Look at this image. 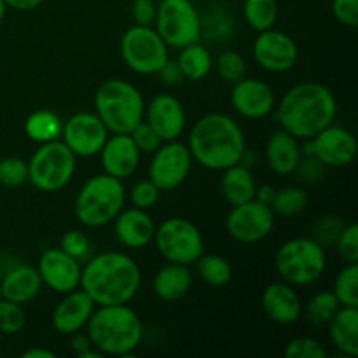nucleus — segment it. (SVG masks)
<instances>
[{"label": "nucleus", "instance_id": "obj_1", "mask_svg": "<svg viewBox=\"0 0 358 358\" xmlns=\"http://www.w3.org/2000/svg\"><path fill=\"white\" fill-rule=\"evenodd\" d=\"M142 285L138 264L122 252L94 255L80 273V289L96 306L128 304Z\"/></svg>", "mask_w": 358, "mask_h": 358}, {"label": "nucleus", "instance_id": "obj_2", "mask_svg": "<svg viewBox=\"0 0 358 358\" xmlns=\"http://www.w3.org/2000/svg\"><path fill=\"white\" fill-rule=\"evenodd\" d=\"M338 115L334 93L320 83H301L287 91L276 107L282 129L299 140H311Z\"/></svg>", "mask_w": 358, "mask_h": 358}, {"label": "nucleus", "instance_id": "obj_3", "mask_svg": "<svg viewBox=\"0 0 358 358\" xmlns=\"http://www.w3.org/2000/svg\"><path fill=\"white\" fill-rule=\"evenodd\" d=\"M187 147L192 161L212 171H224L243 159L247 142L231 115L212 112L194 122Z\"/></svg>", "mask_w": 358, "mask_h": 358}, {"label": "nucleus", "instance_id": "obj_4", "mask_svg": "<svg viewBox=\"0 0 358 358\" xmlns=\"http://www.w3.org/2000/svg\"><path fill=\"white\" fill-rule=\"evenodd\" d=\"M86 329L91 345L101 355H131L143 338L142 320L128 304L94 308Z\"/></svg>", "mask_w": 358, "mask_h": 358}, {"label": "nucleus", "instance_id": "obj_5", "mask_svg": "<svg viewBox=\"0 0 358 358\" xmlns=\"http://www.w3.org/2000/svg\"><path fill=\"white\" fill-rule=\"evenodd\" d=\"M94 114L108 133H131L145 117V101L138 87L122 79H107L94 93Z\"/></svg>", "mask_w": 358, "mask_h": 358}, {"label": "nucleus", "instance_id": "obj_6", "mask_svg": "<svg viewBox=\"0 0 358 358\" xmlns=\"http://www.w3.org/2000/svg\"><path fill=\"white\" fill-rule=\"evenodd\" d=\"M126 189L107 173L90 178L76 198V215L86 227H103L124 208Z\"/></svg>", "mask_w": 358, "mask_h": 358}, {"label": "nucleus", "instance_id": "obj_7", "mask_svg": "<svg viewBox=\"0 0 358 358\" xmlns=\"http://www.w3.org/2000/svg\"><path fill=\"white\" fill-rule=\"evenodd\" d=\"M276 273L294 287H306L322 278L327 268V254L315 238H292L275 255Z\"/></svg>", "mask_w": 358, "mask_h": 358}, {"label": "nucleus", "instance_id": "obj_8", "mask_svg": "<svg viewBox=\"0 0 358 358\" xmlns=\"http://www.w3.org/2000/svg\"><path fill=\"white\" fill-rule=\"evenodd\" d=\"M77 168V156L63 140L41 143L28 161V182L41 192H56L70 184Z\"/></svg>", "mask_w": 358, "mask_h": 358}, {"label": "nucleus", "instance_id": "obj_9", "mask_svg": "<svg viewBox=\"0 0 358 358\" xmlns=\"http://www.w3.org/2000/svg\"><path fill=\"white\" fill-rule=\"evenodd\" d=\"M154 243L157 252L175 264L191 266L205 254L203 234L191 220L184 217H170L156 227Z\"/></svg>", "mask_w": 358, "mask_h": 358}, {"label": "nucleus", "instance_id": "obj_10", "mask_svg": "<svg viewBox=\"0 0 358 358\" xmlns=\"http://www.w3.org/2000/svg\"><path fill=\"white\" fill-rule=\"evenodd\" d=\"M121 55L129 70L140 76H156L170 59L168 45L152 27L133 24L121 37Z\"/></svg>", "mask_w": 358, "mask_h": 358}, {"label": "nucleus", "instance_id": "obj_11", "mask_svg": "<svg viewBox=\"0 0 358 358\" xmlns=\"http://www.w3.org/2000/svg\"><path fill=\"white\" fill-rule=\"evenodd\" d=\"M154 30L168 48L182 49L201 38V17L191 0H161Z\"/></svg>", "mask_w": 358, "mask_h": 358}, {"label": "nucleus", "instance_id": "obj_12", "mask_svg": "<svg viewBox=\"0 0 358 358\" xmlns=\"http://www.w3.org/2000/svg\"><path fill=\"white\" fill-rule=\"evenodd\" d=\"M275 213L271 206L259 199H250L241 205L231 206L226 219V229L238 243H259L275 229Z\"/></svg>", "mask_w": 358, "mask_h": 358}, {"label": "nucleus", "instance_id": "obj_13", "mask_svg": "<svg viewBox=\"0 0 358 358\" xmlns=\"http://www.w3.org/2000/svg\"><path fill=\"white\" fill-rule=\"evenodd\" d=\"M192 168V156L189 147L178 140L163 142L152 154L149 166V178L161 191H173L180 187Z\"/></svg>", "mask_w": 358, "mask_h": 358}, {"label": "nucleus", "instance_id": "obj_14", "mask_svg": "<svg viewBox=\"0 0 358 358\" xmlns=\"http://www.w3.org/2000/svg\"><path fill=\"white\" fill-rule=\"evenodd\" d=\"M108 138V129L94 112H79L63 122L62 140L77 157L100 154Z\"/></svg>", "mask_w": 358, "mask_h": 358}, {"label": "nucleus", "instance_id": "obj_15", "mask_svg": "<svg viewBox=\"0 0 358 358\" xmlns=\"http://www.w3.org/2000/svg\"><path fill=\"white\" fill-rule=\"evenodd\" d=\"M252 52L257 65L271 73L289 72L299 59V48L296 41L289 34L275 28L259 31Z\"/></svg>", "mask_w": 358, "mask_h": 358}, {"label": "nucleus", "instance_id": "obj_16", "mask_svg": "<svg viewBox=\"0 0 358 358\" xmlns=\"http://www.w3.org/2000/svg\"><path fill=\"white\" fill-rule=\"evenodd\" d=\"M357 150L355 135L343 126H336L334 122L311 138V154L324 166H350L355 161Z\"/></svg>", "mask_w": 358, "mask_h": 358}, {"label": "nucleus", "instance_id": "obj_17", "mask_svg": "<svg viewBox=\"0 0 358 358\" xmlns=\"http://www.w3.org/2000/svg\"><path fill=\"white\" fill-rule=\"evenodd\" d=\"M37 271L41 275L42 285L49 287L58 294H69L80 287L79 261L70 257L62 248H49L38 259Z\"/></svg>", "mask_w": 358, "mask_h": 358}, {"label": "nucleus", "instance_id": "obj_18", "mask_svg": "<svg viewBox=\"0 0 358 358\" xmlns=\"http://www.w3.org/2000/svg\"><path fill=\"white\" fill-rule=\"evenodd\" d=\"M231 103L234 110L245 119H264L275 110V91L264 80L254 77H243L233 84Z\"/></svg>", "mask_w": 358, "mask_h": 358}, {"label": "nucleus", "instance_id": "obj_19", "mask_svg": "<svg viewBox=\"0 0 358 358\" xmlns=\"http://www.w3.org/2000/svg\"><path fill=\"white\" fill-rule=\"evenodd\" d=\"M145 119L163 142L178 140L185 129V110L180 100L171 94L161 93L145 107Z\"/></svg>", "mask_w": 358, "mask_h": 358}, {"label": "nucleus", "instance_id": "obj_20", "mask_svg": "<svg viewBox=\"0 0 358 358\" xmlns=\"http://www.w3.org/2000/svg\"><path fill=\"white\" fill-rule=\"evenodd\" d=\"M101 166L110 177L128 178L136 171L140 164V150L128 133H112L100 150Z\"/></svg>", "mask_w": 358, "mask_h": 358}, {"label": "nucleus", "instance_id": "obj_21", "mask_svg": "<svg viewBox=\"0 0 358 358\" xmlns=\"http://www.w3.org/2000/svg\"><path fill=\"white\" fill-rule=\"evenodd\" d=\"M63 296L65 297L56 304L52 311L51 322L56 332L63 336H72L86 327L96 304L80 287Z\"/></svg>", "mask_w": 358, "mask_h": 358}, {"label": "nucleus", "instance_id": "obj_22", "mask_svg": "<svg viewBox=\"0 0 358 358\" xmlns=\"http://www.w3.org/2000/svg\"><path fill=\"white\" fill-rule=\"evenodd\" d=\"M262 310L269 320L280 325H292L303 317V301L296 287L287 282L271 283L262 292Z\"/></svg>", "mask_w": 358, "mask_h": 358}, {"label": "nucleus", "instance_id": "obj_23", "mask_svg": "<svg viewBox=\"0 0 358 358\" xmlns=\"http://www.w3.org/2000/svg\"><path fill=\"white\" fill-rule=\"evenodd\" d=\"M266 161L269 170L280 177H287L297 171V166L303 161L299 138L282 128L273 131L266 143Z\"/></svg>", "mask_w": 358, "mask_h": 358}, {"label": "nucleus", "instance_id": "obj_24", "mask_svg": "<svg viewBox=\"0 0 358 358\" xmlns=\"http://www.w3.org/2000/svg\"><path fill=\"white\" fill-rule=\"evenodd\" d=\"M114 220L115 236L124 247L140 250L154 240L156 224H154L152 217L147 213V210L135 208V206L128 210L122 208Z\"/></svg>", "mask_w": 358, "mask_h": 358}, {"label": "nucleus", "instance_id": "obj_25", "mask_svg": "<svg viewBox=\"0 0 358 358\" xmlns=\"http://www.w3.org/2000/svg\"><path fill=\"white\" fill-rule=\"evenodd\" d=\"M41 290L42 280L37 268H34V266H16L10 271H7L6 276L0 280V296H2V299L21 304V306L31 303L41 294Z\"/></svg>", "mask_w": 358, "mask_h": 358}, {"label": "nucleus", "instance_id": "obj_26", "mask_svg": "<svg viewBox=\"0 0 358 358\" xmlns=\"http://www.w3.org/2000/svg\"><path fill=\"white\" fill-rule=\"evenodd\" d=\"M192 287V275L189 266L168 262L154 275V294L164 303H175L182 299Z\"/></svg>", "mask_w": 358, "mask_h": 358}, {"label": "nucleus", "instance_id": "obj_27", "mask_svg": "<svg viewBox=\"0 0 358 358\" xmlns=\"http://www.w3.org/2000/svg\"><path fill=\"white\" fill-rule=\"evenodd\" d=\"M327 325L332 345L346 357H358V308L341 306Z\"/></svg>", "mask_w": 358, "mask_h": 358}, {"label": "nucleus", "instance_id": "obj_28", "mask_svg": "<svg viewBox=\"0 0 358 358\" xmlns=\"http://www.w3.org/2000/svg\"><path fill=\"white\" fill-rule=\"evenodd\" d=\"M220 189H222L224 199L231 206H236L255 198L257 184H255L252 171L238 163L224 170L222 178H220Z\"/></svg>", "mask_w": 358, "mask_h": 358}, {"label": "nucleus", "instance_id": "obj_29", "mask_svg": "<svg viewBox=\"0 0 358 358\" xmlns=\"http://www.w3.org/2000/svg\"><path fill=\"white\" fill-rule=\"evenodd\" d=\"M177 65L180 69L184 79L201 80L212 70L213 58L205 45H201L199 42H194V44H189L180 49Z\"/></svg>", "mask_w": 358, "mask_h": 358}, {"label": "nucleus", "instance_id": "obj_30", "mask_svg": "<svg viewBox=\"0 0 358 358\" xmlns=\"http://www.w3.org/2000/svg\"><path fill=\"white\" fill-rule=\"evenodd\" d=\"M63 121L58 114L51 110H35L28 115L24 121V133L30 140L37 143L52 142V140L62 138Z\"/></svg>", "mask_w": 358, "mask_h": 358}, {"label": "nucleus", "instance_id": "obj_31", "mask_svg": "<svg viewBox=\"0 0 358 358\" xmlns=\"http://www.w3.org/2000/svg\"><path fill=\"white\" fill-rule=\"evenodd\" d=\"M198 275L206 285L210 287H224L233 280V266L229 264L226 257L217 254H203L194 262Z\"/></svg>", "mask_w": 358, "mask_h": 358}, {"label": "nucleus", "instance_id": "obj_32", "mask_svg": "<svg viewBox=\"0 0 358 358\" xmlns=\"http://www.w3.org/2000/svg\"><path fill=\"white\" fill-rule=\"evenodd\" d=\"M269 206H271L275 217L292 219L304 212V208L308 206V194L301 187H283L280 191H275Z\"/></svg>", "mask_w": 358, "mask_h": 358}, {"label": "nucleus", "instance_id": "obj_33", "mask_svg": "<svg viewBox=\"0 0 358 358\" xmlns=\"http://www.w3.org/2000/svg\"><path fill=\"white\" fill-rule=\"evenodd\" d=\"M243 16L254 30H269L275 27L278 20V2L276 0H245Z\"/></svg>", "mask_w": 358, "mask_h": 358}, {"label": "nucleus", "instance_id": "obj_34", "mask_svg": "<svg viewBox=\"0 0 358 358\" xmlns=\"http://www.w3.org/2000/svg\"><path fill=\"white\" fill-rule=\"evenodd\" d=\"M341 308L338 297L331 290H324L318 292L310 299L306 308H303L304 315H306L308 322L313 325H327L332 320L338 310Z\"/></svg>", "mask_w": 358, "mask_h": 358}, {"label": "nucleus", "instance_id": "obj_35", "mask_svg": "<svg viewBox=\"0 0 358 358\" xmlns=\"http://www.w3.org/2000/svg\"><path fill=\"white\" fill-rule=\"evenodd\" d=\"M334 296L346 308H358V262L346 264L334 282Z\"/></svg>", "mask_w": 358, "mask_h": 358}, {"label": "nucleus", "instance_id": "obj_36", "mask_svg": "<svg viewBox=\"0 0 358 358\" xmlns=\"http://www.w3.org/2000/svg\"><path fill=\"white\" fill-rule=\"evenodd\" d=\"M213 65H215L220 79L224 83L231 84V86L234 83H238V80L243 79V77H247V59L243 58L241 52L233 51V49H227V51L220 52L219 58H217V62Z\"/></svg>", "mask_w": 358, "mask_h": 358}, {"label": "nucleus", "instance_id": "obj_37", "mask_svg": "<svg viewBox=\"0 0 358 358\" xmlns=\"http://www.w3.org/2000/svg\"><path fill=\"white\" fill-rule=\"evenodd\" d=\"M28 182V163L21 157H2L0 159V185L3 187H20Z\"/></svg>", "mask_w": 358, "mask_h": 358}, {"label": "nucleus", "instance_id": "obj_38", "mask_svg": "<svg viewBox=\"0 0 358 358\" xmlns=\"http://www.w3.org/2000/svg\"><path fill=\"white\" fill-rule=\"evenodd\" d=\"M24 322L27 317L21 304L0 299V334H17L23 331Z\"/></svg>", "mask_w": 358, "mask_h": 358}, {"label": "nucleus", "instance_id": "obj_39", "mask_svg": "<svg viewBox=\"0 0 358 358\" xmlns=\"http://www.w3.org/2000/svg\"><path fill=\"white\" fill-rule=\"evenodd\" d=\"M283 355L287 358H327V350L317 339L301 336L287 345Z\"/></svg>", "mask_w": 358, "mask_h": 358}, {"label": "nucleus", "instance_id": "obj_40", "mask_svg": "<svg viewBox=\"0 0 358 358\" xmlns=\"http://www.w3.org/2000/svg\"><path fill=\"white\" fill-rule=\"evenodd\" d=\"M336 250L346 264L358 262V226L355 222L343 227L338 240H336Z\"/></svg>", "mask_w": 358, "mask_h": 358}, {"label": "nucleus", "instance_id": "obj_41", "mask_svg": "<svg viewBox=\"0 0 358 358\" xmlns=\"http://www.w3.org/2000/svg\"><path fill=\"white\" fill-rule=\"evenodd\" d=\"M129 135H131L135 145L138 147L140 154H154L159 149L161 143H163L161 136L154 131V128L145 121V119H143L140 124H136L135 129H133Z\"/></svg>", "mask_w": 358, "mask_h": 358}, {"label": "nucleus", "instance_id": "obj_42", "mask_svg": "<svg viewBox=\"0 0 358 358\" xmlns=\"http://www.w3.org/2000/svg\"><path fill=\"white\" fill-rule=\"evenodd\" d=\"M159 196H161V189L157 187L150 178L136 182L131 189V203L135 208H142V210L152 208V206L159 201Z\"/></svg>", "mask_w": 358, "mask_h": 358}, {"label": "nucleus", "instance_id": "obj_43", "mask_svg": "<svg viewBox=\"0 0 358 358\" xmlns=\"http://www.w3.org/2000/svg\"><path fill=\"white\" fill-rule=\"evenodd\" d=\"M59 248H62L63 252H66L70 257L80 261V259H84L87 254H90L91 245H90V240H87L86 234L80 233V231H77V229H70L62 236Z\"/></svg>", "mask_w": 358, "mask_h": 358}, {"label": "nucleus", "instance_id": "obj_44", "mask_svg": "<svg viewBox=\"0 0 358 358\" xmlns=\"http://www.w3.org/2000/svg\"><path fill=\"white\" fill-rule=\"evenodd\" d=\"M332 14L348 28L358 27V0H332Z\"/></svg>", "mask_w": 358, "mask_h": 358}, {"label": "nucleus", "instance_id": "obj_45", "mask_svg": "<svg viewBox=\"0 0 358 358\" xmlns=\"http://www.w3.org/2000/svg\"><path fill=\"white\" fill-rule=\"evenodd\" d=\"M343 227L345 226H343V222L338 217H325V219L318 224L317 229H315V233H317L315 240H317L322 247H325V245L329 243H336Z\"/></svg>", "mask_w": 358, "mask_h": 358}, {"label": "nucleus", "instance_id": "obj_46", "mask_svg": "<svg viewBox=\"0 0 358 358\" xmlns=\"http://www.w3.org/2000/svg\"><path fill=\"white\" fill-rule=\"evenodd\" d=\"M157 3L154 0H133L131 16L135 20V24L142 27H152L156 20Z\"/></svg>", "mask_w": 358, "mask_h": 358}, {"label": "nucleus", "instance_id": "obj_47", "mask_svg": "<svg viewBox=\"0 0 358 358\" xmlns=\"http://www.w3.org/2000/svg\"><path fill=\"white\" fill-rule=\"evenodd\" d=\"M157 76L161 77V80H163L164 84H170V86H175V84L182 83V79H184L177 62H171V59H168L166 65L157 72Z\"/></svg>", "mask_w": 358, "mask_h": 358}, {"label": "nucleus", "instance_id": "obj_48", "mask_svg": "<svg viewBox=\"0 0 358 358\" xmlns=\"http://www.w3.org/2000/svg\"><path fill=\"white\" fill-rule=\"evenodd\" d=\"M93 348V345H91V339L87 334H83V332H76V334H72V350L73 353H76L77 357H83L84 353H87L90 350Z\"/></svg>", "mask_w": 358, "mask_h": 358}, {"label": "nucleus", "instance_id": "obj_49", "mask_svg": "<svg viewBox=\"0 0 358 358\" xmlns=\"http://www.w3.org/2000/svg\"><path fill=\"white\" fill-rule=\"evenodd\" d=\"M7 7L16 10H31L37 9L44 0H3Z\"/></svg>", "mask_w": 358, "mask_h": 358}, {"label": "nucleus", "instance_id": "obj_50", "mask_svg": "<svg viewBox=\"0 0 358 358\" xmlns=\"http://www.w3.org/2000/svg\"><path fill=\"white\" fill-rule=\"evenodd\" d=\"M273 196H275V189L269 187V185H262V187H257V191H255V199L266 203V205L271 203Z\"/></svg>", "mask_w": 358, "mask_h": 358}, {"label": "nucleus", "instance_id": "obj_51", "mask_svg": "<svg viewBox=\"0 0 358 358\" xmlns=\"http://www.w3.org/2000/svg\"><path fill=\"white\" fill-rule=\"evenodd\" d=\"M23 358H55L56 355L51 352V350L44 348H30L21 355Z\"/></svg>", "mask_w": 358, "mask_h": 358}, {"label": "nucleus", "instance_id": "obj_52", "mask_svg": "<svg viewBox=\"0 0 358 358\" xmlns=\"http://www.w3.org/2000/svg\"><path fill=\"white\" fill-rule=\"evenodd\" d=\"M6 10H7L6 2H3V0H0V23H2L3 16H6Z\"/></svg>", "mask_w": 358, "mask_h": 358}, {"label": "nucleus", "instance_id": "obj_53", "mask_svg": "<svg viewBox=\"0 0 358 358\" xmlns=\"http://www.w3.org/2000/svg\"><path fill=\"white\" fill-rule=\"evenodd\" d=\"M0 341H2V334H0Z\"/></svg>", "mask_w": 358, "mask_h": 358}, {"label": "nucleus", "instance_id": "obj_54", "mask_svg": "<svg viewBox=\"0 0 358 358\" xmlns=\"http://www.w3.org/2000/svg\"><path fill=\"white\" fill-rule=\"evenodd\" d=\"M0 299H2V296H0Z\"/></svg>", "mask_w": 358, "mask_h": 358}]
</instances>
